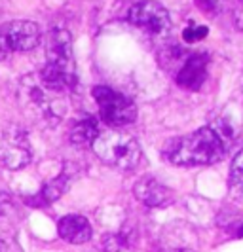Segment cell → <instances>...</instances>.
Masks as SVG:
<instances>
[{
	"label": "cell",
	"mask_w": 243,
	"mask_h": 252,
	"mask_svg": "<svg viewBox=\"0 0 243 252\" xmlns=\"http://www.w3.org/2000/svg\"><path fill=\"white\" fill-rule=\"evenodd\" d=\"M226 144L211 127H202L190 135L171 139L164 148V158L173 165L194 167V165L218 163L224 154Z\"/></svg>",
	"instance_id": "obj_1"
},
{
	"label": "cell",
	"mask_w": 243,
	"mask_h": 252,
	"mask_svg": "<svg viewBox=\"0 0 243 252\" xmlns=\"http://www.w3.org/2000/svg\"><path fill=\"white\" fill-rule=\"evenodd\" d=\"M91 148L103 163L120 171H131L141 161V146L137 139L122 129L110 127L101 131Z\"/></svg>",
	"instance_id": "obj_2"
},
{
	"label": "cell",
	"mask_w": 243,
	"mask_h": 252,
	"mask_svg": "<svg viewBox=\"0 0 243 252\" xmlns=\"http://www.w3.org/2000/svg\"><path fill=\"white\" fill-rule=\"evenodd\" d=\"M93 97H95V102L99 106L103 122L106 126L118 129V127L129 126L135 122L137 106L124 93H118L106 86H97V88H93Z\"/></svg>",
	"instance_id": "obj_3"
},
{
	"label": "cell",
	"mask_w": 243,
	"mask_h": 252,
	"mask_svg": "<svg viewBox=\"0 0 243 252\" xmlns=\"http://www.w3.org/2000/svg\"><path fill=\"white\" fill-rule=\"evenodd\" d=\"M40 42V29L27 19H15L0 25V53H25Z\"/></svg>",
	"instance_id": "obj_4"
},
{
	"label": "cell",
	"mask_w": 243,
	"mask_h": 252,
	"mask_svg": "<svg viewBox=\"0 0 243 252\" xmlns=\"http://www.w3.org/2000/svg\"><path fill=\"white\" fill-rule=\"evenodd\" d=\"M129 23L154 38L166 36L171 29V19L167 10L160 2L154 0H141L133 4L129 10Z\"/></svg>",
	"instance_id": "obj_5"
},
{
	"label": "cell",
	"mask_w": 243,
	"mask_h": 252,
	"mask_svg": "<svg viewBox=\"0 0 243 252\" xmlns=\"http://www.w3.org/2000/svg\"><path fill=\"white\" fill-rule=\"evenodd\" d=\"M31 142L25 131L19 127H8L0 137V163L6 169H23L31 161Z\"/></svg>",
	"instance_id": "obj_6"
},
{
	"label": "cell",
	"mask_w": 243,
	"mask_h": 252,
	"mask_svg": "<svg viewBox=\"0 0 243 252\" xmlns=\"http://www.w3.org/2000/svg\"><path fill=\"white\" fill-rule=\"evenodd\" d=\"M46 55H48V66L74 72V59H72V40L70 34L65 29H55L48 34V46H46Z\"/></svg>",
	"instance_id": "obj_7"
},
{
	"label": "cell",
	"mask_w": 243,
	"mask_h": 252,
	"mask_svg": "<svg viewBox=\"0 0 243 252\" xmlns=\"http://www.w3.org/2000/svg\"><path fill=\"white\" fill-rule=\"evenodd\" d=\"M207 63H209V55L205 51L188 53L186 61L182 63L180 70L175 76L177 84L188 91H198L207 78Z\"/></svg>",
	"instance_id": "obj_8"
},
{
	"label": "cell",
	"mask_w": 243,
	"mask_h": 252,
	"mask_svg": "<svg viewBox=\"0 0 243 252\" xmlns=\"http://www.w3.org/2000/svg\"><path fill=\"white\" fill-rule=\"evenodd\" d=\"M133 193L146 207H166V205H171V201H173V193L160 180H156L152 177L141 178L135 184Z\"/></svg>",
	"instance_id": "obj_9"
},
{
	"label": "cell",
	"mask_w": 243,
	"mask_h": 252,
	"mask_svg": "<svg viewBox=\"0 0 243 252\" xmlns=\"http://www.w3.org/2000/svg\"><path fill=\"white\" fill-rule=\"evenodd\" d=\"M57 233L67 243L82 245V243H88L91 239L93 229H91V224L88 222V218H84L80 215H67L59 220Z\"/></svg>",
	"instance_id": "obj_10"
},
{
	"label": "cell",
	"mask_w": 243,
	"mask_h": 252,
	"mask_svg": "<svg viewBox=\"0 0 243 252\" xmlns=\"http://www.w3.org/2000/svg\"><path fill=\"white\" fill-rule=\"evenodd\" d=\"M99 127L95 118H84L82 122L74 124V127L70 129V140L76 146H93L95 139L99 137Z\"/></svg>",
	"instance_id": "obj_11"
},
{
	"label": "cell",
	"mask_w": 243,
	"mask_h": 252,
	"mask_svg": "<svg viewBox=\"0 0 243 252\" xmlns=\"http://www.w3.org/2000/svg\"><path fill=\"white\" fill-rule=\"evenodd\" d=\"M186 57H188V51L179 48V46H169L158 53V61L162 64V68L167 72H175V76L180 70L182 63L186 61Z\"/></svg>",
	"instance_id": "obj_12"
},
{
	"label": "cell",
	"mask_w": 243,
	"mask_h": 252,
	"mask_svg": "<svg viewBox=\"0 0 243 252\" xmlns=\"http://www.w3.org/2000/svg\"><path fill=\"white\" fill-rule=\"evenodd\" d=\"M230 197L243 203V150L238 152L230 167V180H228Z\"/></svg>",
	"instance_id": "obj_13"
},
{
	"label": "cell",
	"mask_w": 243,
	"mask_h": 252,
	"mask_svg": "<svg viewBox=\"0 0 243 252\" xmlns=\"http://www.w3.org/2000/svg\"><path fill=\"white\" fill-rule=\"evenodd\" d=\"M67 186H69V182H67V177H65V175L53 178L51 182H48V184L42 188V191H40V201H42V205H48V203L59 199L65 193Z\"/></svg>",
	"instance_id": "obj_14"
},
{
	"label": "cell",
	"mask_w": 243,
	"mask_h": 252,
	"mask_svg": "<svg viewBox=\"0 0 243 252\" xmlns=\"http://www.w3.org/2000/svg\"><path fill=\"white\" fill-rule=\"evenodd\" d=\"M207 27L205 25H198V23H188V27L182 31V40L186 42V44H194V42H200V40H204L207 36Z\"/></svg>",
	"instance_id": "obj_15"
},
{
	"label": "cell",
	"mask_w": 243,
	"mask_h": 252,
	"mask_svg": "<svg viewBox=\"0 0 243 252\" xmlns=\"http://www.w3.org/2000/svg\"><path fill=\"white\" fill-rule=\"evenodd\" d=\"M228 0H196V6L207 15H217L224 10Z\"/></svg>",
	"instance_id": "obj_16"
},
{
	"label": "cell",
	"mask_w": 243,
	"mask_h": 252,
	"mask_svg": "<svg viewBox=\"0 0 243 252\" xmlns=\"http://www.w3.org/2000/svg\"><path fill=\"white\" fill-rule=\"evenodd\" d=\"M234 23H236V27H238L240 31H243V8H238V10L234 12Z\"/></svg>",
	"instance_id": "obj_17"
},
{
	"label": "cell",
	"mask_w": 243,
	"mask_h": 252,
	"mask_svg": "<svg viewBox=\"0 0 243 252\" xmlns=\"http://www.w3.org/2000/svg\"><path fill=\"white\" fill-rule=\"evenodd\" d=\"M173 252H194V251H190V249H177V251H173Z\"/></svg>",
	"instance_id": "obj_18"
}]
</instances>
